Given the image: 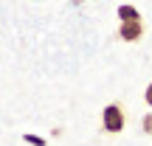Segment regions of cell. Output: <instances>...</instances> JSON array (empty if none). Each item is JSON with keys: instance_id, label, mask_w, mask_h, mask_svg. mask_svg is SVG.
Returning <instances> with one entry per match:
<instances>
[{"instance_id": "obj_1", "label": "cell", "mask_w": 152, "mask_h": 146, "mask_svg": "<svg viewBox=\"0 0 152 146\" xmlns=\"http://www.w3.org/2000/svg\"><path fill=\"white\" fill-rule=\"evenodd\" d=\"M127 126V115H124V107L121 104H107L102 110V132L107 135H121Z\"/></svg>"}, {"instance_id": "obj_2", "label": "cell", "mask_w": 152, "mask_h": 146, "mask_svg": "<svg viewBox=\"0 0 152 146\" xmlns=\"http://www.w3.org/2000/svg\"><path fill=\"white\" fill-rule=\"evenodd\" d=\"M144 37V20H124L118 25V39L124 42H138Z\"/></svg>"}, {"instance_id": "obj_3", "label": "cell", "mask_w": 152, "mask_h": 146, "mask_svg": "<svg viewBox=\"0 0 152 146\" xmlns=\"http://www.w3.org/2000/svg\"><path fill=\"white\" fill-rule=\"evenodd\" d=\"M118 20H121V23H124V20H141V14H138L135 6L124 3V6H118Z\"/></svg>"}, {"instance_id": "obj_4", "label": "cell", "mask_w": 152, "mask_h": 146, "mask_svg": "<svg viewBox=\"0 0 152 146\" xmlns=\"http://www.w3.org/2000/svg\"><path fill=\"white\" fill-rule=\"evenodd\" d=\"M144 98H147V104H149V107H152V81H149V84H147V93H144Z\"/></svg>"}, {"instance_id": "obj_5", "label": "cell", "mask_w": 152, "mask_h": 146, "mask_svg": "<svg viewBox=\"0 0 152 146\" xmlns=\"http://www.w3.org/2000/svg\"><path fill=\"white\" fill-rule=\"evenodd\" d=\"M26 141H28V143H39V146H45L42 138H34V135H26Z\"/></svg>"}, {"instance_id": "obj_6", "label": "cell", "mask_w": 152, "mask_h": 146, "mask_svg": "<svg viewBox=\"0 0 152 146\" xmlns=\"http://www.w3.org/2000/svg\"><path fill=\"white\" fill-rule=\"evenodd\" d=\"M144 129H147V132L152 129V115H147V118H144Z\"/></svg>"}]
</instances>
